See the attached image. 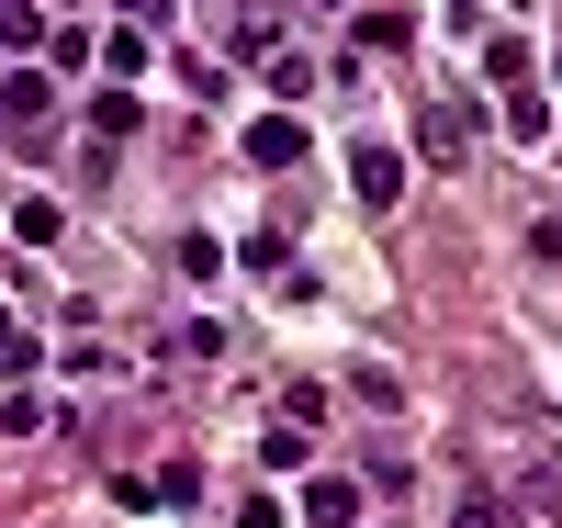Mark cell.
I'll use <instances>...</instances> for the list:
<instances>
[{
    "instance_id": "obj_1",
    "label": "cell",
    "mask_w": 562,
    "mask_h": 528,
    "mask_svg": "<svg viewBox=\"0 0 562 528\" xmlns=\"http://www.w3.org/2000/svg\"><path fill=\"white\" fill-rule=\"evenodd\" d=\"M416 147H428L439 169L473 158V102H450V90H428V113H416Z\"/></svg>"
},
{
    "instance_id": "obj_2",
    "label": "cell",
    "mask_w": 562,
    "mask_h": 528,
    "mask_svg": "<svg viewBox=\"0 0 562 528\" xmlns=\"http://www.w3.org/2000/svg\"><path fill=\"white\" fill-rule=\"evenodd\" d=\"M349 191H360V203H394V191H405V158L383 147V135H371V147H349Z\"/></svg>"
},
{
    "instance_id": "obj_3",
    "label": "cell",
    "mask_w": 562,
    "mask_h": 528,
    "mask_svg": "<svg viewBox=\"0 0 562 528\" xmlns=\"http://www.w3.org/2000/svg\"><path fill=\"white\" fill-rule=\"evenodd\" d=\"M248 158H259V169H304V124H293V113L248 124Z\"/></svg>"
},
{
    "instance_id": "obj_4",
    "label": "cell",
    "mask_w": 562,
    "mask_h": 528,
    "mask_svg": "<svg viewBox=\"0 0 562 528\" xmlns=\"http://www.w3.org/2000/svg\"><path fill=\"white\" fill-rule=\"evenodd\" d=\"M304 517H315V528H349V517H360V484H338V472H315V484H304Z\"/></svg>"
},
{
    "instance_id": "obj_5",
    "label": "cell",
    "mask_w": 562,
    "mask_h": 528,
    "mask_svg": "<svg viewBox=\"0 0 562 528\" xmlns=\"http://www.w3.org/2000/svg\"><path fill=\"white\" fill-rule=\"evenodd\" d=\"M484 79H506V90H529V45H518V34H484Z\"/></svg>"
},
{
    "instance_id": "obj_6",
    "label": "cell",
    "mask_w": 562,
    "mask_h": 528,
    "mask_svg": "<svg viewBox=\"0 0 562 528\" xmlns=\"http://www.w3.org/2000/svg\"><path fill=\"white\" fill-rule=\"evenodd\" d=\"M90 135H102V147H124V135H135V90H102V102H90Z\"/></svg>"
},
{
    "instance_id": "obj_7",
    "label": "cell",
    "mask_w": 562,
    "mask_h": 528,
    "mask_svg": "<svg viewBox=\"0 0 562 528\" xmlns=\"http://www.w3.org/2000/svg\"><path fill=\"white\" fill-rule=\"evenodd\" d=\"M394 45H416L405 12H360V57H394Z\"/></svg>"
},
{
    "instance_id": "obj_8",
    "label": "cell",
    "mask_w": 562,
    "mask_h": 528,
    "mask_svg": "<svg viewBox=\"0 0 562 528\" xmlns=\"http://www.w3.org/2000/svg\"><path fill=\"white\" fill-rule=\"evenodd\" d=\"M0 113H12V124H45V79L12 68V79H0Z\"/></svg>"
},
{
    "instance_id": "obj_9",
    "label": "cell",
    "mask_w": 562,
    "mask_h": 528,
    "mask_svg": "<svg viewBox=\"0 0 562 528\" xmlns=\"http://www.w3.org/2000/svg\"><path fill=\"white\" fill-rule=\"evenodd\" d=\"M0 45H12V57H23V45H45V12H34V0H0Z\"/></svg>"
},
{
    "instance_id": "obj_10",
    "label": "cell",
    "mask_w": 562,
    "mask_h": 528,
    "mask_svg": "<svg viewBox=\"0 0 562 528\" xmlns=\"http://www.w3.org/2000/svg\"><path fill=\"white\" fill-rule=\"evenodd\" d=\"M102 68H113V79H147V34H135V23H124V34L102 45Z\"/></svg>"
},
{
    "instance_id": "obj_11",
    "label": "cell",
    "mask_w": 562,
    "mask_h": 528,
    "mask_svg": "<svg viewBox=\"0 0 562 528\" xmlns=\"http://www.w3.org/2000/svg\"><path fill=\"white\" fill-rule=\"evenodd\" d=\"M259 450H270V472H304V450H315V439H304V427H293V416H281V427H270V439H259Z\"/></svg>"
},
{
    "instance_id": "obj_12",
    "label": "cell",
    "mask_w": 562,
    "mask_h": 528,
    "mask_svg": "<svg viewBox=\"0 0 562 528\" xmlns=\"http://www.w3.org/2000/svg\"><path fill=\"white\" fill-rule=\"evenodd\" d=\"M506 135H551V102H540V90H506Z\"/></svg>"
},
{
    "instance_id": "obj_13",
    "label": "cell",
    "mask_w": 562,
    "mask_h": 528,
    "mask_svg": "<svg viewBox=\"0 0 562 528\" xmlns=\"http://www.w3.org/2000/svg\"><path fill=\"white\" fill-rule=\"evenodd\" d=\"M450 528H506V506H495V495H461V506H450Z\"/></svg>"
},
{
    "instance_id": "obj_14",
    "label": "cell",
    "mask_w": 562,
    "mask_h": 528,
    "mask_svg": "<svg viewBox=\"0 0 562 528\" xmlns=\"http://www.w3.org/2000/svg\"><path fill=\"white\" fill-rule=\"evenodd\" d=\"M0 360H12V371L34 360V349H23V326H12V304H0Z\"/></svg>"
},
{
    "instance_id": "obj_15",
    "label": "cell",
    "mask_w": 562,
    "mask_h": 528,
    "mask_svg": "<svg viewBox=\"0 0 562 528\" xmlns=\"http://www.w3.org/2000/svg\"><path fill=\"white\" fill-rule=\"evenodd\" d=\"M237 528H281V506H270V495H248V506H237Z\"/></svg>"
},
{
    "instance_id": "obj_16",
    "label": "cell",
    "mask_w": 562,
    "mask_h": 528,
    "mask_svg": "<svg viewBox=\"0 0 562 528\" xmlns=\"http://www.w3.org/2000/svg\"><path fill=\"white\" fill-rule=\"evenodd\" d=\"M124 12H135V34H147V23H158V12H169V0H124Z\"/></svg>"
},
{
    "instance_id": "obj_17",
    "label": "cell",
    "mask_w": 562,
    "mask_h": 528,
    "mask_svg": "<svg viewBox=\"0 0 562 528\" xmlns=\"http://www.w3.org/2000/svg\"><path fill=\"white\" fill-rule=\"evenodd\" d=\"M259 12H270V0H259Z\"/></svg>"
},
{
    "instance_id": "obj_18",
    "label": "cell",
    "mask_w": 562,
    "mask_h": 528,
    "mask_svg": "<svg viewBox=\"0 0 562 528\" xmlns=\"http://www.w3.org/2000/svg\"><path fill=\"white\" fill-rule=\"evenodd\" d=\"M551 68H562V57H551Z\"/></svg>"
}]
</instances>
